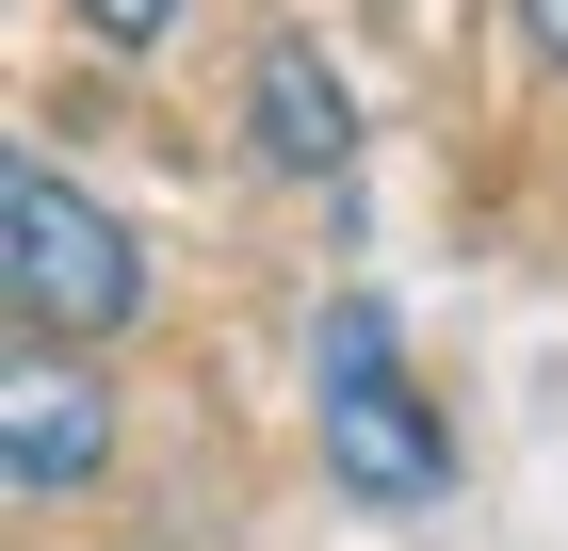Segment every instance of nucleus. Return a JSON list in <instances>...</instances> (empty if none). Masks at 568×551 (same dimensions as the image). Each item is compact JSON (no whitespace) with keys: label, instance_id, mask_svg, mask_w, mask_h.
Returning a JSON list of instances; mask_svg holds the SVG:
<instances>
[{"label":"nucleus","instance_id":"obj_2","mask_svg":"<svg viewBox=\"0 0 568 551\" xmlns=\"http://www.w3.org/2000/svg\"><path fill=\"white\" fill-rule=\"evenodd\" d=\"M325 470H342L357 503H390V519L455 487V438L423 422V389H406L390 308H374V293H342V308H325Z\"/></svg>","mask_w":568,"mask_h":551},{"label":"nucleus","instance_id":"obj_4","mask_svg":"<svg viewBox=\"0 0 568 551\" xmlns=\"http://www.w3.org/2000/svg\"><path fill=\"white\" fill-rule=\"evenodd\" d=\"M244 130H261V163H276V178H342L357 98H342V65H325L308 33H261V65H244Z\"/></svg>","mask_w":568,"mask_h":551},{"label":"nucleus","instance_id":"obj_1","mask_svg":"<svg viewBox=\"0 0 568 551\" xmlns=\"http://www.w3.org/2000/svg\"><path fill=\"white\" fill-rule=\"evenodd\" d=\"M0 276H17V325H49V340H114L146 308V259H131V227L98 212L65 163H0Z\"/></svg>","mask_w":568,"mask_h":551},{"label":"nucleus","instance_id":"obj_3","mask_svg":"<svg viewBox=\"0 0 568 551\" xmlns=\"http://www.w3.org/2000/svg\"><path fill=\"white\" fill-rule=\"evenodd\" d=\"M0 455H17V487H33V503L98 487V455H114V389L82 374V340H49V325H33V357L0 374Z\"/></svg>","mask_w":568,"mask_h":551},{"label":"nucleus","instance_id":"obj_5","mask_svg":"<svg viewBox=\"0 0 568 551\" xmlns=\"http://www.w3.org/2000/svg\"><path fill=\"white\" fill-rule=\"evenodd\" d=\"M82 33H98V49H163L179 0H82Z\"/></svg>","mask_w":568,"mask_h":551},{"label":"nucleus","instance_id":"obj_6","mask_svg":"<svg viewBox=\"0 0 568 551\" xmlns=\"http://www.w3.org/2000/svg\"><path fill=\"white\" fill-rule=\"evenodd\" d=\"M520 33H536V65L568 82V0H520Z\"/></svg>","mask_w":568,"mask_h":551}]
</instances>
